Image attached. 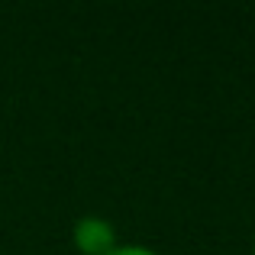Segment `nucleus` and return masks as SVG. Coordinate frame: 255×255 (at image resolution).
<instances>
[{
	"label": "nucleus",
	"instance_id": "obj_1",
	"mask_svg": "<svg viewBox=\"0 0 255 255\" xmlns=\"http://www.w3.org/2000/svg\"><path fill=\"white\" fill-rule=\"evenodd\" d=\"M71 243L81 255H107L117 249V226L107 217H97V213H87V217H78L75 226H71Z\"/></svg>",
	"mask_w": 255,
	"mask_h": 255
},
{
	"label": "nucleus",
	"instance_id": "obj_2",
	"mask_svg": "<svg viewBox=\"0 0 255 255\" xmlns=\"http://www.w3.org/2000/svg\"><path fill=\"white\" fill-rule=\"evenodd\" d=\"M107 255H162V252H155L152 246H142V243H117V249Z\"/></svg>",
	"mask_w": 255,
	"mask_h": 255
},
{
	"label": "nucleus",
	"instance_id": "obj_3",
	"mask_svg": "<svg viewBox=\"0 0 255 255\" xmlns=\"http://www.w3.org/2000/svg\"><path fill=\"white\" fill-rule=\"evenodd\" d=\"M252 255H255V243H252Z\"/></svg>",
	"mask_w": 255,
	"mask_h": 255
}]
</instances>
